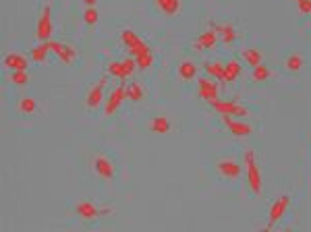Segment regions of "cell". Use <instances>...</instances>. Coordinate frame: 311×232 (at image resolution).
Here are the masks:
<instances>
[{
    "instance_id": "obj_1",
    "label": "cell",
    "mask_w": 311,
    "mask_h": 232,
    "mask_svg": "<svg viewBox=\"0 0 311 232\" xmlns=\"http://www.w3.org/2000/svg\"><path fill=\"white\" fill-rule=\"evenodd\" d=\"M243 160H245V166H247V183H249V187H251L253 195H262V174H259V168H257L255 151L247 149Z\"/></svg>"
},
{
    "instance_id": "obj_2",
    "label": "cell",
    "mask_w": 311,
    "mask_h": 232,
    "mask_svg": "<svg viewBox=\"0 0 311 232\" xmlns=\"http://www.w3.org/2000/svg\"><path fill=\"white\" fill-rule=\"evenodd\" d=\"M52 33H54V25H52V6L46 4L44 11H42V15H40L36 36H38L40 42H50L52 40Z\"/></svg>"
},
{
    "instance_id": "obj_3",
    "label": "cell",
    "mask_w": 311,
    "mask_h": 232,
    "mask_svg": "<svg viewBox=\"0 0 311 232\" xmlns=\"http://www.w3.org/2000/svg\"><path fill=\"white\" fill-rule=\"evenodd\" d=\"M218 114H228V116H247V108H243L237 102H224V100H216L210 104Z\"/></svg>"
},
{
    "instance_id": "obj_4",
    "label": "cell",
    "mask_w": 311,
    "mask_h": 232,
    "mask_svg": "<svg viewBox=\"0 0 311 232\" xmlns=\"http://www.w3.org/2000/svg\"><path fill=\"white\" fill-rule=\"evenodd\" d=\"M125 100H127V87H125V85H118L116 89H112V91H110V96H108V100H106V108H104L106 116H112V114H114Z\"/></svg>"
},
{
    "instance_id": "obj_5",
    "label": "cell",
    "mask_w": 311,
    "mask_h": 232,
    "mask_svg": "<svg viewBox=\"0 0 311 232\" xmlns=\"http://www.w3.org/2000/svg\"><path fill=\"white\" fill-rule=\"evenodd\" d=\"M50 50L54 52L65 64H73L75 58H77V50L68 44H63V42H52L50 40Z\"/></svg>"
},
{
    "instance_id": "obj_6",
    "label": "cell",
    "mask_w": 311,
    "mask_h": 232,
    "mask_svg": "<svg viewBox=\"0 0 311 232\" xmlns=\"http://www.w3.org/2000/svg\"><path fill=\"white\" fill-rule=\"evenodd\" d=\"M75 211H77V216L83 218V220H96V218L104 216V213H108V210H106V208L100 210L98 205H93V203H89V201H81V203H77V205H75Z\"/></svg>"
},
{
    "instance_id": "obj_7",
    "label": "cell",
    "mask_w": 311,
    "mask_h": 232,
    "mask_svg": "<svg viewBox=\"0 0 311 232\" xmlns=\"http://www.w3.org/2000/svg\"><path fill=\"white\" fill-rule=\"evenodd\" d=\"M104 87H106V77H102V79L96 83V87H91L88 98H85V106H88L89 110H96L102 100H104Z\"/></svg>"
},
{
    "instance_id": "obj_8",
    "label": "cell",
    "mask_w": 311,
    "mask_h": 232,
    "mask_svg": "<svg viewBox=\"0 0 311 232\" xmlns=\"http://www.w3.org/2000/svg\"><path fill=\"white\" fill-rule=\"evenodd\" d=\"M222 116V123L228 127V131L235 135V137H247L253 133V127L247 125V123H237V120H232L228 114H220Z\"/></svg>"
},
{
    "instance_id": "obj_9",
    "label": "cell",
    "mask_w": 311,
    "mask_h": 232,
    "mask_svg": "<svg viewBox=\"0 0 311 232\" xmlns=\"http://www.w3.org/2000/svg\"><path fill=\"white\" fill-rule=\"evenodd\" d=\"M289 203H290V197L289 195H282V197H278V201H274L272 210H270V224H267V228H272L276 222L282 220V216L287 213Z\"/></svg>"
},
{
    "instance_id": "obj_10",
    "label": "cell",
    "mask_w": 311,
    "mask_h": 232,
    "mask_svg": "<svg viewBox=\"0 0 311 232\" xmlns=\"http://www.w3.org/2000/svg\"><path fill=\"white\" fill-rule=\"evenodd\" d=\"M216 170H218V174L224 178H239L241 176V166L235 160H220L218 164H216Z\"/></svg>"
},
{
    "instance_id": "obj_11",
    "label": "cell",
    "mask_w": 311,
    "mask_h": 232,
    "mask_svg": "<svg viewBox=\"0 0 311 232\" xmlns=\"http://www.w3.org/2000/svg\"><path fill=\"white\" fill-rule=\"evenodd\" d=\"M200 98L210 102V104L216 102L218 100V85H216L212 79H207V77L200 79Z\"/></svg>"
},
{
    "instance_id": "obj_12",
    "label": "cell",
    "mask_w": 311,
    "mask_h": 232,
    "mask_svg": "<svg viewBox=\"0 0 311 232\" xmlns=\"http://www.w3.org/2000/svg\"><path fill=\"white\" fill-rule=\"evenodd\" d=\"M93 168H96V172L102 176V178H114V164L108 160V158H104V156H98V158H93Z\"/></svg>"
},
{
    "instance_id": "obj_13",
    "label": "cell",
    "mask_w": 311,
    "mask_h": 232,
    "mask_svg": "<svg viewBox=\"0 0 311 232\" xmlns=\"http://www.w3.org/2000/svg\"><path fill=\"white\" fill-rule=\"evenodd\" d=\"M216 42H218V31L216 29H205L200 38H197V42H195V48L197 50H212L214 46H216Z\"/></svg>"
},
{
    "instance_id": "obj_14",
    "label": "cell",
    "mask_w": 311,
    "mask_h": 232,
    "mask_svg": "<svg viewBox=\"0 0 311 232\" xmlns=\"http://www.w3.org/2000/svg\"><path fill=\"white\" fill-rule=\"evenodd\" d=\"M4 66H8L11 71H27V58L21 56V54H6L4 56Z\"/></svg>"
},
{
    "instance_id": "obj_15",
    "label": "cell",
    "mask_w": 311,
    "mask_h": 232,
    "mask_svg": "<svg viewBox=\"0 0 311 232\" xmlns=\"http://www.w3.org/2000/svg\"><path fill=\"white\" fill-rule=\"evenodd\" d=\"M241 58H243L249 66H257V64H262L264 54H262V50H257V48H243L241 50Z\"/></svg>"
},
{
    "instance_id": "obj_16",
    "label": "cell",
    "mask_w": 311,
    "mask_h": 232,
    "mask_svg": "<svg viewBox=\"0 0 311 232\" xmlns=\"http://www.w3.org/2000/svg\"><path fill=\"white\" fill-rule=\"evenodd\" d=\"M241 68H243V66H241L239 60H235V58L228 60V63L224 64V81H226V83L237 81V77L241 75Z\"/></svg>"
},
{
    "instance_id": "obj_17",
    "label": "cell",
    "mask_w": 311,
    "mask_h": 232,
    "mask_svg": "<svg viewBox=\"0 0 311 232\" xmlns=\"http://www.w3.org/2000/svg\"><path fill=\"white\" fill-rule=\"evenodd\" d=\"M156 6H158L164 15L172 17L180 11V0H156Z\"/></svg>"
},
{
    "instance_id": "obj_18",
    "label": "cell",
    "mask_w": 311,
    "mask_h": 232,
    "mask_svg": "<svg viewBox=\"0 0 311 232\" xmlns=\"http://www.w3.org/2000/svg\"><path fill=\"white\" fill-rule=\"evenodd\" d=\"M195 75H197V66H195V63H191V60H183V63L178 64V77L180 79L191 81V79H195Z\"/></svg>"
},
{
    "instance_id": "obj_19",
    "label": "cell",
    "mask_w": 311,
    "mask_h": 232,
    "mask_svg": "<svg viewBox=\"0 0 311 232\" xmlns=\"http://www.w3.org/2000/svg\"><path fill=\"white\" fill-rule=\"evenodd\" d=\"M19 112H21V114H27V116L36 114V112H38V102L33 100L31 96H23V98L19 100Z\"/></svg>"
},
{
    "instance_id": "obj_20",
    "label": "cell",
    "mask_w": 311,
    "mask_h": 232,
    "mask_svg": "<svg viewBox=\"0 0 311 232\" xmlns=\"http://www.w3.org/2000/svg\"><path fill=\"white\" fill-rule=\"evenodd\" d=\"M150 131L152 133H168L170 131V120L166 116H156L150 120Z\"/></svg>"
},
{
    "instance_id": "obj_21",
    "label": "cell",
    "mask_w": 311,
    "mask_h": 232,
    "mask_svg": "<svg viewBox=\"0 0 311 232\" xmlns=\"http://www.w3.org/2000/svg\"><path fill=\"white\" fill-rule=\"evenodd\" d=\"M50 52V42H40V44L31 50V60L33 63H42V60H46Z\"/></svg>"
},
{
    "instance_id": "obj_22",
    "label": "cell",
    "mask_w": 311,
    "mask_h": 232,
    "mask_svg": "<svg viewBox=\"0 0 311 232\" xmlns=\"http://www.w3.org/2000/svg\"><path fill=\"white\" fill-rule=\"evenodd\" d=\"M284 68L289 73H299L303 68V56L301 54H290L287 60H284Z\"/></svg>"
},
{
    "instance_id": "obj_23",
    "label": "cell",
    "mask_w": 311,
    "mask_h": 232,
    "mask_svg": "<svg viewBox=\"0 0 311 232\" xmlns=\"http://www.w3.org/2000/svg\"><path fill=\"white\" fill-rule=\"evenodd\" d=\"M203 66H205V73L210 75V77L224 81V64H222V63H218V60H214V63H205Z\"/></svg>"
},
{
    "instance_id": "obj_24",
    "label": "cell",
    "mask_w": 311,
    "mask_h": 232,
    "mask_svg": "<svg viewBox=\"0 0 311 232\" xmlns=\"http://www.w3.org/2000/svg\"><path fill=\"white\" fill-rule=\"evenodd\" d=\"M127 100H131V102H141V100H143V87H141L139 81L129 83V87H127Z\"/></svg>"
},
{
    "instance_id": "obj_25",
    "label": "cell",
    "mask_w": 311,
    "mask_h": 232,
    "mask_svg": "<svg viewBox=\"0 0 311 232\" xmlns=\"http://www.w3.org/2000/svg\"><path fill=\"white\" fill-rule=\"evenodd\" d=\"M216 31L222 33V42L224 44H232V42L237 40V31L232 25H220V27H216Z\"/></svg>"
},
{
    "instance_id": "obj_26",
    "label": "cell",
    "mask_w": 311,
    "mask_h": 232,
    "mask_svg": "<svg viewBox=\"0 0 311 232\" xmlns=\"http://www.w3.org/2000/svg\"><path fill=\"white\" fill-rule=\"evenodd\" d=\"M270 77H272L270 66H266L264 63L257 64V66H253V79H255V81H267Z\"/></svg>"
},
{
    "instance_id": "obj_27",
    "label": "cell",
    "mask_w": 311,
    "mask_h": 232,
    "mask_svg": "<svg viewBox=\"0 0 311 232\" xmlns=\"http://www.w3.org/2000/svg\"><path fill=\"white\" fill-rule=\"evenodd\" d=\"M120 40H123V44L127 48H131V46H135L137 42H139V38H137V33L133 29H123V31H120Z\"/></svg>"
},
{
    "instance_id": "obj_28",
    "label": "cell",
    "mask_w": 311,
    "mask_h": 232,
    "mask_svg": "<svg viewBox=\"0 0 311 232\" xmlns=\"http://www.w3.org/2000/svg\"><path fill=\"white\" fill-rule=\"evenodd\" d=\"M29 73L27 71H13V75H11V83H15V85H19V87H23V85H27L29 83Z\"/></svg>"
},
{
    "instance_id": "obj_29",
    "label": "cell",
    "mask_w": 311,
    "mask_h": 232,
    "mask_svg": "<svg viewBox=\"0 0 311 232\" xmlns=\"http://www.w3.org/2000/svg\"><path fill=\"white\" fill-rule=\"evenodd\" d=\"M137 68H141V71H145V68H150L154 64V54L152 52H145L141 56H137Z\"/></svg>"
},
{
    "instance_id": "obj_30",
    "label": "cell",
    "mask_w": 311,
    "mask_h": 232,
    "mask_svg": "<svg viewBox=\"0 0 311 232\" xmlns=\"http://www.w3.org/2000/svg\"><path fill=\"white\" fill-rule=\"evenodd\" d=\"M98 8L96 6H88L85 8V13H83V21L88 23V25H96L98 23Z\"/></svg>"
},
{
    "instance_id": "obj_31",
    "label": "cell",
    "mask_w": 311,
    "mask_h": 232,
    "mask_svg": "<svg viewBox=\"0 0 311 232\" xmlns=\"http://www.w3.org/2000/svg\"><path fill=\"white\" fill-rule=\"evenodd\" d=\"M145 52H150V46L148 44H145V42H137V44L135 46H131V48H129V54H131L133 58H137V56H141V54H145Z\"/></svg>"
},
{
    "instance_id": "obj_32",
    "label": "cell",
    "mask_w": 311,
    "mask_h": 232,
    "mask_svg": "<svg viewBox=\"0 0 311 232\" xmlns=\"http://www.w3.org/2000/svg\"><path fill=\"white\" fill-rule=\"evenodd\" d=\"M108 75H112V77H118V79H125L123 60H120V63H110V64H108Z\"/></svg>"
},
{
    "instance_id": "obj_33",
    "label": "cell",
    "mask_w": 311,
    "mask_h": 232,
    "mask_svg": "<svg viewBox=\"0 0 311 232\" xmlns=\"http://www.w3.org/2000/svg\"><path fill=\"white\" fill-rule=\"evenodd\" d=\"M123 68H125V77L133 75L135 68H137V60H135V58H125V60H123Z\"/></svg>"
},
{
    "instance_id": "obj_34",
    "label": "cell",
    "mask_w": 311,
    "mask_h": 232,
    "mask_svg": "<svg viewBox=\"0 0 311 232\" xmlns=\"http://www.w3.org/2000/svg\"><path fill=\"white\" fill-rule=\"evenodd\" d=\"M299 4V11L305 13V15H311V0H297Z\"/></svg>"
},
{
    "instance_id": "obj_35",
    "label": "cell",
    "mask_w": 311,
    "mask_h": 232,
    "mask_svg": "<svg viewBox=\"0 0 311 232\" xmlns=\"http://www.w3.org/2000/svg\"><path fill=\"white\" fill-rule=\"evenodd\" d=\"M83 2L88 4V6H96V4H98V0H83Z\"/></svg>"
}]
</instances>
